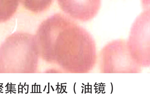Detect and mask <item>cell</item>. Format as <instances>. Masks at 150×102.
<instances>
[{
    "mask_svg": "<svg viewBox=\"0 0 150 102\" xmlns=\"http://www.w3.org/2000/svg\"><path fill=\"white\" fill-rule=\"evenodd\" d=\"M62 11L71 17L81 22H87L98 13L101 0H57Z\"/></svg>",
    "mask_w": 150,
    "mask_h": 102,
    "instance_id": "1",
    "label": "cell"
},
{
    "mask_svg": "<svg viewBox=\"0 0 150 102\" xmlns=\"http://www.w3.org/2000/svg\"><path fill=\"white\" fill-rule=\"evenodd\" d=\"M19 0H0V23L11 19L16 13Z\"/></svg>",
    "mask_w": 150,
    "mask_h": 102,
    "instance_id": "2",
    "label": "cell"
},
{
    "mask_svg": "<svg viewBox=\"0 0 150 102\" xmlns=\"http://www.w3.org/2000/svg\"><path fill=\"white\" fill-rule=\"evenodd\" d=\"M53 1V0H19V3L28 11L38 14L48 9Z\"/></svg>",
    "mask_w": 150,
    "mask_h": 102,
    "instance_id": "3",
    "label": "cell"
}]
</instances>
